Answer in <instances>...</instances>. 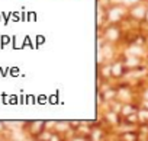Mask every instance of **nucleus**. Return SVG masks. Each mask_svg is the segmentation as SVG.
Listing matches in <instances>:
<instances>
[{
    "label": "nucleus",
    "instance_id": "f257e3e1",
    "mask_svg": "<svg viewBox=\"0 0 148 141\" xmlns=\"http://www.w3.org/2000/svg\"><path fill=\"white\" fill-rule=\"evenodd\" d=\"M126 3H134V2H136V0H125Z\"/></svg>",
    "mask_w": 148,
    "mask_h": 141
}]
</instances>
